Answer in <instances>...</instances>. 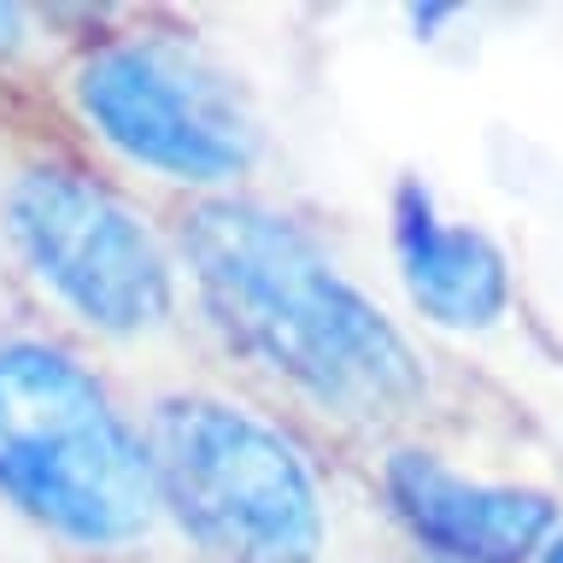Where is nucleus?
Segmentation results:
<instances>
[{
	"mask_svg": "<svg viewBox=\"0 0 563 563\" xmlns=\"http://www.w3.org/2000/svg\"><path fill=\"white\" fill-rule=\"evenodd\" d=\"M183 563H341L329 446L211 364L135 387Z\"/></svg>",
	"mask_w": 563,
	"mask_h": 563,
	"instance_id": "5",
	"label": "nucleus"
},
{
	"mask_svg": "<svg viewBox=\"0 0 563 563\" xmlns=\"http://www.w3.org/2000/svg\"><path fill=\"white\" fill-rule=\"evenodd\" d=\"M0 528L42 563H183L135 387L35 317L0 323Z\"/></svg>",
	"mask_w": 563,
	"mask_h": 563,
	"instance_id": "4",
	"label": "nucleus"
},
{
	"mask_svg": "<svg viewBox=\"0 0 563 563\" xmlns=\"http://www.w3.org/2000/svg\"><path fill=\"white\" fill-rule=\"evenodd\" d=\"M534 563H563V522L552 528V540L540 545V558H534Z\"/></svg>",
	"mask_w": 563,
	"mask_h": 563,
	"instance_id": "9",
	"label": "nucleus"
},
{
	"mask_svg": "<svg viewBox=\"0 0 563 563\" xmlns=\"http://www.w3.org/2000/svg\"><path fill=\"white\" fill-rule=\"evenodd\" d=\"M0 276L18 311L130 387L200 369L170 211L95 165L42 112H0Z\"/></svg>",
	"mask_w": 563,
	"mask_h": 563,
	"instance_id": "2",
	"label": "nucleus"
},
{
	"mask_svg": "<svg viewBox=\"0 0 563 563\" xmlns=\"http://www.w3.org/2000/svg\"><path fill=\"white\" fill-rule=\"evenodd\" d=\"M188 271V311L206 364L276 405L329 452H382L422 440L440 399L429 346L341 258L329 229L264 194L170 211Z\"/></svg>",
	"mask_w": 563,
	"mask_h": 563,
	"instance_id": "1",
	"label": "nucleus"
},
{
	"mask_svg": "<svg viewBox=\"0 0 563 563\" xmlns=\"http://www.w3.org/2000/svg\"><path fill=\"white\" fill-rule=\"evenodd\" d=\"M12 317H24V311H18V299H12V288H7V276H0V323H12Z\"/></svg>",
	"mask_w": 563,
	"mask_h": 563,
	"instance_id": "10",
	"label": "nucleus"
},
{
	"mask_svg": "<svg viewBox=\"0 0 563 563\" xmlns=\"http://www.w3.org/2000/svg\"><path fill=\"white\" fill-rule=\"evenodd\" d=\"M82 7H24L0 0V112H30L53 65L65 59Z\"/></svg>",
	"mask_w": 563,
	"mask_h": 563,
	"instance_id": "8",
	"label": "nucleus"
},
{
	"mask_svg": "<svg viewBox=\"0 0 563 563\" xmlns=\"http://www.w3.org/2000/svg\"><path fill=\"white\" fill-rule=\"evenodd\" d=\"M35 112L165 211L264 194L276 176V130L253 82L158 7H82Z\"/></svg>",
	"mask_w": 563,
	"mask_h": 563,
	"instance_id": "3",
	"label": "nucleus"
},
{
	"mask_svg": "<svg viewBox=\"0 0 563 563\" xmlns=\"http://www.w3.org/2000/svg\"><path fill=\"white\" fill-rule=\"evenodd\" d=\"M369 499L434 563H534L563 522L552 493L470 475L429 440L369 452Z\"/></svg>",
	"mask_w": 563,
	"mask_h": 563,
	"instance_id": "6",
	"label": "nucleus"
},
{
	"mask_svg": "<svg viewBox=\"0 0 563 563\" xmlns=\"http://www.w3.org/2000/svg\"><path fill=\"white\" fill-rule=\"evenodd\" d=\"M387 258L417 323L440 334H487L510 317L517 282L505 246L482 223L452 218L422 176H399L387 194Z\"/></svg>",
	"mask_w": 563,
	"mask_h": 563,
	"instance_id": "7",
	"label": "nucleus"
}]
</instances>
